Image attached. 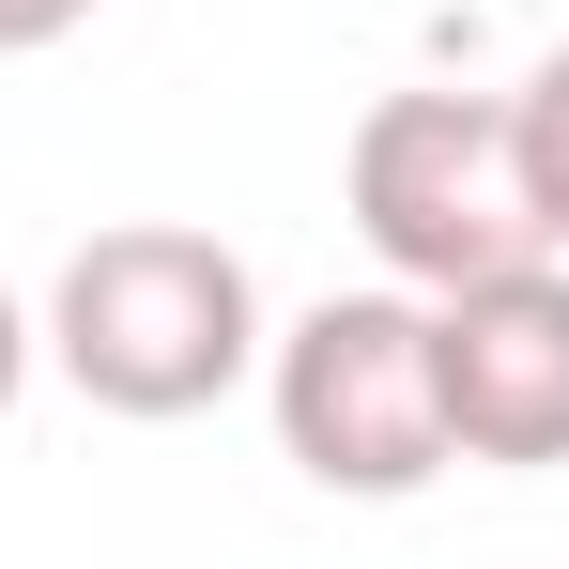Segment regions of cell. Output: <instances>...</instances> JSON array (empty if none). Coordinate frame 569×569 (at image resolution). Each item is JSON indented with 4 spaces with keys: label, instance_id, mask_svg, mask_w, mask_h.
<instances>
[{
    "label": "cell",
    "instance_id": "6da1fadb",
    "mask_svg": "<svg viewBox=\"0 0 569 569\" xmlns=\"http://www.w3.org/2000/svg\"><path fill=\"white\" fill-rule=\"evenodd\" d=\"M31 339H47V370L78 385L93 416L170 431V416H216L231 385L262 370V278H247V247H216L186 216H108L93 247L47 278Z\"/></svg>",
    "mask_w": 569,
    "mask_h": 569
},
{
    "label": "cell",
    "instance_id": "7a4b0ae2",
    "mask_svg": "<svg viewBox=\"0 0 569 569\" xmlns=\"http://www.w3.org/2000/svg\"><path fill=\"white\" fill-rule=\"evenodd\" d=\"M339 200H355V231H370V262L400 292H462V278H508V262H555V216H539L508 93H385L355 123V154H339Z\"/></svg>",
    "mask_w": 569,
    "mask_h": 569
},
{
    "label": "cell",
    "instance_id": "3957f363",
    "mask_svg": "<svg viewBox=\"0 0 569 569\" xmlns=\"http://www.w3.org/2000/svg\"><path fill=\"white\" fill-rule=\"evenodd\" d=\"M262 400H278V447L308 492H355L400 508L447 477V385H431V292H323L262 339Z\"/></svg>",
    "mask_w": 569,
    "mask_h": 569
},
{
    "label": "cell",
    "instance_id": "277c9868",
    "mask_svg": "<svg viewBox=\"0 0 569 569\" xmlns=\"http://www.w3.org/2000/svg\"><path fill=\"white\" fill-rule=\"evenodd\" d=\"M431 385H447V462H569V262L431 292Z\"/></svg>",
    "mask_w": 569,
    "mask_h": 569
},
{
    "label": "cell",
    "instance_id": "5b68a950",
    "mask_svg": "<svg viewBox=\"0 0 569 569\" xmlns=\"http://www.w3.org/2000/svg\"><path fill=\"white\" fill-rule=\"evenodd\" d=\"M508 123H523V170H539V216H555V247H569V47H539V78L508 93Z\"/></svg>",
    "mask_w": 569,
    "mask_h": 569
},
{
    "label": "cell",
    "instance_id": "8992f818",
    "mask_svg": "<svg viewBox=\"0 0 569 569\" xmlns=\"http://www.w3.org/2000/svg\"><path fill=\"white\" fill-rule=\"evenodd\" d=\"M62 31H93V0H0V62H31V47H62Z\"/></svg>",
    "mask_w": 569,
    "mask_h": 569
},
{
    "label": "cell",
    "instance_id": "52a82bcc",
    "mask_svg": "<svg viewBox=\"0 0 569 569\" xmlns=\"http://www.w3.org/2000/svg\"><path fill=\"white\" fill-rule=\"evenodd\" d=\"M31 355H47V339H31V292L0 278V416H16V400H31Z\"/></svg>",
    "mask_w": 569,
    "mask_h": 569
}]
</instances>
